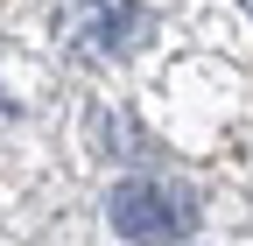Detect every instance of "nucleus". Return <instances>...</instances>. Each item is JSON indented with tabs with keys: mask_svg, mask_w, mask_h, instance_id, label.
Wrapping results in <instances>:
<instances>
[{
	"mask_svg": "<svg viewBox=\"0 0 253 246\" xmlns=\"http://www.w3.org/2000/svg\"><path fill=\"white\" fill-rule=\"evenodd\" d=\"M106 218L134 246H176L197 225V197H190L183 183H162V176H126V183H113Z\"/></svg>",
	"mask_w": 253,
	"mask_h": 246,
	"instance_id": "obj_1",
	"label": "nucleus"
},
{
	"mask_svg": "<svg viewBox=\"0 0 253 246\" xmlns=\"http://www.w3.org/2000/svg\"><path fill=\"white\" fill-rule=\"evenodd\" d=\"M71 36H78V56L106 64V56H126L148 36V14H141V0H84Z\"/></svg>",
	"mask_w": 253,
	"mask_h": 246,
	"instance_id": "obj_2",
	"label": "nucleus"
},
{
	"mask_svg": "<svg viewBox=\"0 0 253 246\" xmlns=\"http://www.w3.org/2000/svg\"><path fill=\"white\" fill-rule=\"evenodd\" d=\"M246 14H253V0H246Z\"/></svg>",
	"mask_w": 253,
	"mask_h": 246,
	"instance_id": "obj_3",
	"label": "nucleus"
}]
</instances>
